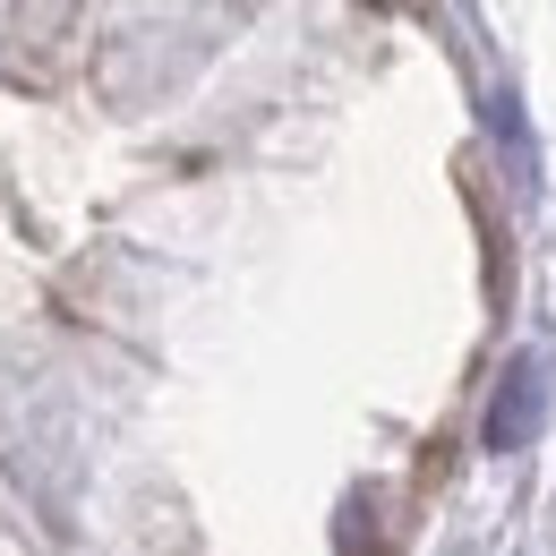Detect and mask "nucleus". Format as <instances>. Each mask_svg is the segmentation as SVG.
Listing matches in <instances>:
<instances>
[{
	"label": "nucleus",
	"instance_id": "1",
	"mask_svg": "<svg viewBox=\"0 0 556 556\" xmlns=\"http://www.w3.org/2000/svg\"><path fill=\"white\" fill-rule=\"evenodd\" d=\"M540 428H548V351H514L496 368L480 437H488V454H522V445H540Z\"/></svg>",
	"mask_w": 556,
	"mask_h": 556
}]
</instances>
